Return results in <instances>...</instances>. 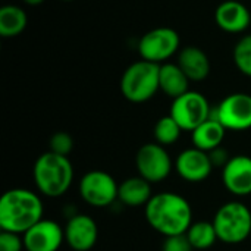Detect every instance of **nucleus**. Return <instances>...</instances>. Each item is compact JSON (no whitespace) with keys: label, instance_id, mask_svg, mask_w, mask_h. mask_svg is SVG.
I'll return each instance as SVG.
<instances>
[{"label":"nucleus","instance_id":"obj_27","mask_svg":"<svg viewBox=\"0 0 251 251\" xmlns=\"http://www.w3.org/2000/svg\"><path fill=\"white\" fill-rule=\"evenodd\" d=\"M209 157H210L213 166H222V168H224V166L229 162V159H231V156L228 154V151H226L225 149H222V147H218V149L212 150V151L209 153Z\"/></svg>","mask_w":251,"mask_h":251},{"label":"nucleus","instance_id":"obj_16","mask_svg":"<svg viewBox=\"0 0 251 251\" xmlns=\"http://www.w3.org/2000/svg\"><path fill=\"white\" fill-rule=\"evenodd\" d=\"M176 63L190 81H203L210 74V60L207 54L196 46H187L179 50Z\"/></svg>","mask_w":251,"mask_h":251},{"label":"nucleus","instance_id":"obj_28","mask_svg":"<svg viewBox=\"0 0 251 251\" xmlns=\"http://www.w3.org/2000/svg\"><path fill=\"white\" fill-rule=\"evenodd\" d=\"M22 1L26 3V4H29V6H37V4H41L46 0H22Z\"/></svg>","mask_w":251,"mask_h":251},{"label":"nucleus","instance_id":"obj_19","mask_svg":"<svg viewBox=\"0 0 251 251\" xmlns=\"http://www.w3.org/2000/svg\"><path fill=\"white\" fill-rule=\"evenodd\" d=\"M225 132L226 129L219 121H216L215 118H209L191 132L193 146L199 150L210 153L212 150L221 147L225 138Z\"/></svg>","mask_w":251,"mask_h":251},{"label":"nucleus","instance_id":"obj_23","mask_svg":"<svg viewBox=\"0 0 251 251\" xmlns=\"http://www.w3.org/2000/svg\"><path fill=\"white\" fill-rule=\"evenodd\" d=\"M235 66L244 75L251 76V34L244 35L234 49Z\"/></svg>","mask_w":251,"mask_h":251},{"label":"nucleus","instance_id":"obj_14","mask_svg":"<svg viewBox=\"0 0 251 251\" xmlns=\"http://www.w3.org/2000/svg\"><path fill=\"white\" fill-rule=\"evenodd\" d=\"M222 181L225 188L237 196L246 197L251 194V157L240 154L229 159L222 169Z\"/></svg>","mask_w":251,"mask_h":251},{"label":"nucleus","instance_id":"obj_8","mask_svg":"<svg viewBox=\"0 0 251 251\" xmlns=\"http://www.w3.org/2000/svg\"><path fill=\"white\" fill-rule=\"evenodd\" d=\"M119 185L115 178L104 171H90L79 181L81 199L97 209L107 207L118 200Z\"/></svg>","mask_w":251,"mask_h":251},{"label":"nucleus","instance_id":"obj_15","mask_svg":"<svg viewBox=\"0 0 251 251\" xmlns=\"http://www.w3.org/2000/svg\"><path fill=\"white\" fill-rule=\"evenodd\" d=\"M216 24L225 32L237 34L250 26L251 15L249 7L238 0H226L221 3L215 12Z\"/></svg>","mask_w":251,"mask_h":251},{"label":"nucleus","instance_id":"obj_13","mask_svg":"<svg viewBox=\"0 0 251 251\" xmlns=\"http://www.w3.org/2000/svg\"><path fill=\"white\" fill-rule=\"evenodd\" d=\"M176 172L187 182H203L212 174L213 165L209 153L196 147L187 149L176 157Z\"/></svg>","mask_w":251,"mask_h":251},{"label":"nucleus","instance_id":"obj_17","mask_svg":"<svg viewBox=\"0 0 251 251\" xmlns=\"http://www.w3.org/2000/svg\"><path fill=\"white\" fill-rule=\"evenodd\" d=\"M153 197L151 194V184L146 181L144 178L132 176L119 184V193L118 200L128 207H141L150 201Z\"/></svg>","mask_w":251,"mask_h":251},{"label":"nucleus","instance_id":"obj_18","mask_svg":"<svg viewBox=\"0 0 251 251\" xmlns=\"http://www.w3.org/2000/svg\"><path fill=\"white\" fill-rule=\"evenodd\" d=\"M159 85L160 90L172 97L176 99L182 94H185L190 87V79L185 75V72L179 68L178 63H162L160 65V72H159Z\"/></svg>","mask_w":251,"mask_h":251},{"label":"nucleus","instance_id":"obj_3","mask_svg":"<svg viewBox=\"0 0 251 251\" xmlns=\"http://www.w3.org/2000/svg\"><path fill=\"white\" fill-rule=\"evenodd\" d=\"M32 176L37 190L43 196L56 199L69 190L74 181V166L68 156L49 150L35 160Z\"/></svg>","mask_w":251,"mask_h":251},{"label":"nucleus","instance_id":"obj_2","mask_svg":"<svg viewBox=\"0 0 251 251\" xmlns=\"http://www.w3.org/2000/svg\"><path fill=\"white\" fill-rule=\"evenodd\" d=\"M43 219L40 197L25 188H13L0 199V228L13 234H25Z\"/></svg>","mask_w":251,"mask_h":251},{"label":"nucleus","instance_id":"obj_22","mask_svg":"<svg viewBox=\"0 0 251 251\" xmlns=\"http://www.w3.org/2000/svg\"><path fill=\"white\" fill-rule=\"evenodd\" d=\"M181 132L182 128L171 115L160 118L154 125V138L160 146H171L176 143L181 137Z\"/></svg>","mask_w":251,"mask_h":251},{"label":"nucleus","instance_id":"obj_1","mask_svg":"<svg viewBox=\"0 0 251 251\" xmlns=\"http://www.w3.org/2000/svg\"><path fill=\"white\" fill-rule=\"evenodd\" d=\"M149 225L165 237L187 234L193 225L190 203L179 194L166 191L153 194L144 207Z\"/></svg>","mask_w":251,"mask_h":251},{"label":"nucleus","instance_id":"obj_24","mask_svg":"<svg viewBox=\"0 0 251 251\" xmlns=\"http://www.w3.org/2000/svg\"><path fill=\"white\" fill-rule=\"evenodd\" d=\"M74 149V140L68 132H56L50 138V151L60 154V156H68Z\"/></svg>","mask_w":251,"mask_h":251},{"label":"nucleus","instance_id":"obj_20","mask_svg":"<svg viewBox=\"0 0 251 251\" xmlns=\"http://www.w3.org/2000/svg\"><path fill=\"white\" fill-rule=\"evenodd\" d=\"M28 24L25 10L15 4H6L0 9V35L12 38L19 35Z\"/></svg>","mask_w":251,"mask_h":251},{"label":"nucleus","instance_id":"obj_11","mask_svg":"<svg viewBox=\"0 0 251 251\" xmlns=\"http://www.w3.org/2000/svg\"><path fill=\"white\" fill-rule=\"evenodd\" d=\"M65 241V229L50 219H41L24 234L25 251H57Z\"/></svg>","mask_w":251,"mask_h":251},{"label":"nucleus","instance_id":"obj_21","mask_svg":"<svg viewBox=\"0 0 251 251\" xmlns=\"http://www.w3.org/2000/svg\"><path fill=\"white\" fill-rule=\"evenodd\" d=\"M187 237L194 250H207L219 240L213 222L206 221L193 224L187 231Z\"/></svg>","mask_w":251,"mask_h":251},{"label":"nucleus","instance_id":"obj_7","mask_svg":"<svg viewBox=\"0 0 251 251\" xmlns=\"http://www.w3.org/2000/svg\"><path fill=\"white\" fill-rule=\"evenodd\" d=\"M182 131H194L203 122H206L212 109L207 99L197 91H187L185 94L174 99L169 113Z\"/></svg>","mask_w":251,"mask_h":251},{"label":"nucleus","instance_id":"obj_25","mask_svg":"<svg viewBox=\"0 0 251 251\" xmlns=\"http://www.w3.org/2000/svg\"><path fill=\"white\" fill-rule=\"evenodd\" d=\"M193 246L188 241L187 234L174 235V237H165L162 251H193Z\"/></svg>","mask_w":251,"mask_h":251},{"label":"nucleus","instance_id":"obj_12","mask_svg":"<svg viewBox=\"0 0 251 251\" xmlns=\"http://www.w3.org/2000/svg\"><path fill=\"white\" fill-rule=\"evenodd\" d=\"M65 229V241L74 251H90L97 243L99 228L96 221L82 213L69 218Z\"/></svg>","mask_w":251,"mask_h":251},{"label":"nucleus","instance_id":"obj_6","mask_svg":"<svg viewBox=\"0 0 251 251\" xmlns=\"http://www.w3.org/2000/svg\"><path fill=\"white\" fill-rule=\"evenodd\" d=\"M179 34L169 26H159L147 31L140 43L138 53L141 59L162 65L166 63L179 50Z\"/></svg>","mask_w":251,"mask_h":251},{"label":"nucleus","instance_id":"obj_29","mask_svg":"<svg viewBox=\"0 0 251 251\" xmlns=\"http://www.w3.org/2000/svg\"><path fill=\"white\" fill-rule=\"evenodd\" d=\"M63 1H72V0H63Z\"/></svg>","mask_w":251,"mask_h":251},{"label":"nucleus","instance_id":"obj_5","mask_svg":"<svg viewBox=\"0 0 251 251\" xmlns=\"http://www.w3.org/2000/svg\"><path fill=\"white\" fill-rule=\"evenodd\" d=\"M219 241L240 244L251 235V212L241 201H229L219 207L213 218Z\"/></svg>","mask_w":251,"mask_h":251},{"label":"nucleus","instance_id":"obj_4","mask_svg":"<svg viewBox=\"0 0 251 251\" xmlns=\"http://www.w3.org/2000/svg\"><path fill=\"white\" fill-rule=\"evenodd\" d=\"M159 72L160 65L144 59L129 65L121 78V91L124 97L131 103L149 101L160 90Z\"/></svg>","mask_w":251,"mask_h":251},{"label":"nucleus","instance_id":"obj_26","mask_svg":"<svg viewBox=\"0 0 251 251\" xmlns=\"http://www.w3.org/2000/svg\"><path fill=\"white\" fill-rule=\"evenodd\" d=\"M25 249L24 238L19 237V234L1 231L0 232V251H22Z\"/></svg>","mask_w":251,"mask_h":251},{"label":"nucleus","instance_id":"obj_9","mask_svg":"<svg viewBox=\"0 0 251 251\" xmlns=\"http://www.w3.org/2000/svg\"><path fill=\"white\" fill-rule=\"evenodd\" d=\"M138 175L150 184L165 181L172 171V159L165 146L159 143H147L140 147L135 156Z\"/></svg>","mask_w":251,"mask_h":251},{"label":"nucleus","instance_id":"obj_10","mask_svg":"<svg viewBox=\"0 0 251 251\" xmlns=\"http://www.w3.org/2000/svg\"><path fill=\"white\" fill-rule=\"evenodd\" d=\"M210 118L219 121L225 129L246 131L251 128V96L234 93L225 97L218 107L212 110Z\"/></svg>","mask_w":251,"mask_h":251},{"label":"nucleus","instance_id":"obj_30","mask_svg":"<svg viewBox=\"0 0 251 251\" xmlns=\"http://www.w3.org/2000/svg\"><path fill=\"white\" fill-rule=\"evenodd\" d=\"M250 238H251V235H250Z\"/></svg>","mask_w":251,"mask_h":251}]
</instances>
